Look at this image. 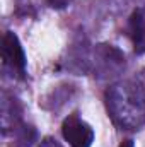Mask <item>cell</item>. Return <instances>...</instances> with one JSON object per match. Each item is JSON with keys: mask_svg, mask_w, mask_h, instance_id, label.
Here are the masks:
<instances>
[{"mask_svg": "<svg viewBox=\"0 0 145 147\" xmlns=\"http://www.w3.org/2000/svg\"><path fill=\"white\" fill-rule=\"evenodd\" d=\"M62 134L72 147H91L94 142V130L77 115H70L65 118L62 125Z\"/></svg>", "mask_w": 145, "mask_h": 147, "instance_id": "2", "label": "cell"}, {"mask_svg": "<svg viewBox=\"0 0 145 147\" xmlns=\"http://www.w3.org/2000/svg\"><path fill=\"white\" fill-rule=\"evenodd\" d=\"M119 147H135V144H133L132 139H126V140H123V142L119 144Z\"/></svg>", "mask_w": 145, "mask_h": 147, "instance_id": "6", "label": "cell"}, {"mask_svg": "<svg viewBox=\"0 0 145 147\" xmlns=\"http://www.w3.org/2000/svg\"><path fill=\"white\" fill-rule=\"evenodd\" d=\"M2 58H3V65H9L17 74L22 75L26 72V55H24L22 45H21L19 38L12 31H7L3 34V39H2Z\"/></svg>", "mask_w": 145, "mask_h": 147, "instance_id": "3", "label": "cell"}, {"mask_svg": "<svg viewBox=\"0 0 145 147\" xmlns=\"http://www.w3.org/2000/svg\"><path fill=\"white\" fill-rule=\"evenodd\" d=\"M106 108L111 120L125 130H137L145 123V89L125 80L106 91Z\"/></svg>", "mask_w": 145, "mask_h": 147, "instance_id": "1", "label": "cell"}, {"mask_svg": "<svg viewBox=\"0 0 145 147\" xmlns=\"http://www.w3.org/2000/svg\"><path fill=\"white\" fill-rule=\"evenodd\" d=\"M128 36L133 41V48L138 55L145 53V16L142 10H135L128 21Z\"/></svg>", "mask_w": 145, "mask_h": 147, "instance_id": "4", "label": "cell"}, {"mask_svg": "<svg viewBox=\"0 0 145 147\" xmlns=\"http://www.w3.org/2000/svg\"><path fill=\"white\" fill-rule=\"evenodd\" d=\"M39 147H62L56 140H51V139H46V140H43L41 142V146Z\"/></svg>", "mask_w": 145, "mask_h": 147, "instance_id": "5", "label": "cell"}]
</instances>
